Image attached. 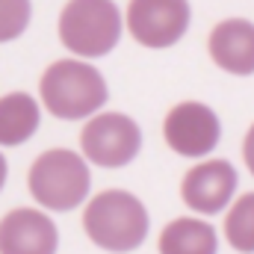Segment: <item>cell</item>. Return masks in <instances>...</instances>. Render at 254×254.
Wrapping results in <instances>:
<instances>
[{
  "label": "cell",
  "instance_id": "1",
  "mask_svg": "<svg viewBox=\"0 0 254 254\" xmlns=\"http://www.w3.org/2000/svg\"><path fill=\"white\" fill-rule=\"evenodd\" d=\"M39 92H42L48 113L57 119H65V122L89 119L110 98L107 80L101 77V71L92 68L89 63H80V60L54 63L45 71Z\"/></svg>",
  "mask_w": 254,
  "mask_h": 254
},
{
  "label": "cell",
  "instance_id": "2",
  "mask_svg": "<svg viewBox=\"0 0 254 254\" xmlns=\"http://www.w3.org/2000/svg\"><path fill=\"white\" fill-rule=\"evenodd\" d=\"M89 240L107 252H133L148 237V210L125 190H107L95 195L83 213Z\"/></svg>",
  "mask_w": 254,
  "mask_h": 254
},
{
  "label": "cell",
  "instance_id": "3",
  "mask_svg": "<svg viewBox=\"0 0 254 254\" xmlns=\"http://www.w3.org/2000/svg\"><path fill=\"white\" fill-rule=\"evenodd\" d=\"M60 39L77 57H107L122 39V12L113 0H68L60 15Z\"/></svg>",
  "mask_w": 254,
  "mask_h": 254
},
{
  "label": "cell",
  "instance_id": "4",
  "mask_svg": "<svg viewBox=\"0 0 254 254\" xmlns=\"http://www.w3.org/2000/svg\"><path fill=\"white\" fill-rule=\"evenodd\" d=\"M27 184H30L33 198L45 210L68 213V210L80 207L83 198L89 195L92 175H89V166L83 163L80 154L54 148V151H45L33 163Z\"/></svg>",
  "mask_w": 254,
  "mask_h": 254
},
{
  "label": "cell",
  "instance_id": "5",
  "mask_svg": "<svg viewBox=\"0 0 254 254\" xmlns=\"http://www.w3.org/2000/svg\"><path fill=\"white\" fill-rule=\"evenodd\" d=\"M80 148H83L86 160H92L95 166L122 169V166L136 160V154L142 148V133L130 116L104 113V116H95L83 127Z\"/></svg>",
  "mask_w": 254,
  "mask_h": 254
},
{
  "label": "cell",
  "instance_id": "6",
  "mask_svg": "<svg viewBox=\"0 0 254 254\" xmlns=\"http://www.w3.org/2000/svg\"><path fill=\"white\" fill-rule=\"evenodd\" d=\"M130 36L145 48H172L190 30L187 0H130L127 6Z\"/></svg>",
  "mask_w": 254,
  "mask_h": 254
},
{
  "label": "cell",
  "instance_id": "7",
  "mask_svg": "<svg viewBox=\"0 0 254 254\" xmlns=\"http://www.w3.org/2000/svg\"><path fill=\"white\" fill-rule=\"evenodd\" d=\"M163 136L169 148L181 157H207L222 139V125L207 104L187 101L166 116Z\"/></svg>",
  "mask_w": 254,
  "mask_h": 254
},
{
  "label": "cell",
  "instance_id": "8",
  "mask_svg": "<svg viewBox=\"0 0 254 254\" xmlns=\"http://www.w3.org/2000/svg\"><path fill=\"white\" fill-rule=\"evenodd\" d=\"M237 192V169L228 160H210L192 166L181 184V198L201 216L222 213Z\"/></svg>",
  "mask_w": 254,
  "mask_h": 254
},
{
  "label": "cell",
  "instance_id": "9",
  "mask_svg": "<svg viewBox=\"0 0 254 254\" xmlns=\"http://www.w3.org/2000/svg\"><path fill=\"white\" fill-rule=\"evenodd\" d=\"M57 225L39 210H12L0 219V252L3 254H51L57 252Z\"/></svg>",
  "mask_w": 254,
  "mask_h": 254
},
{
  "label": "cell",
  "instance_id": "10",
  "mask_svg": "<svg viewBox=\"0 0 254 254\" xmlns=\"http://www.w3.org/2000/svg\"><path fill=\"white\" fill-rule=\"evenodd\" d=\"M210 57L228 74L249 77L254 74V24L243 18L219 21L210 33Z\"/></svg>",
  "mask_w": 254,
  "mask_h": 254
},
{
  "label": "cell",
  "instance_id": "11",
  "mask_svg": "<svg viewBox=\"0 0 254 254\" xmlns=\"http://www.w3.org/2000/svg\"><path fill=\"white\" fill-rule=\"evenodd\" d=\"M39 104L27 92L0 98V145H21L39 130Z\"/></svg>",
  "mask_w": 254,
  "mask_h": 254
},
{
  "label": "cell",
  "instance_id": "12",
  "mask_svg": "<svg viewBox=\"0 0 254 254\" xmlns=\"http://www.w3.org/2000/svg\"><path fill=\"white\" fill-rule=\"evenodd\" d=\"M216 249V231L201 219H175L160 234V252L166 254H213Z\"/></svg>",
  "mask_w": 254,
  "mask_h": 254
},
{
  "label": "cell",
  "instance_id": "13",
  "mask_svg": "<svg viewBox=\"0 0 254 254\" xmlns=\"http://www.w3.org/2000/svg\"><path fill=\"white\" fill-rule=\"evenodd\" d=\"M225 237L237 252H254V192L243 195L228 210Z\"/></svg>",
  "mask_w": 254,
  "mask_h": 254
},
{
  "label": "cell",
  "instance_id": "14",
  "mask_svg": "<svg viewBox=\"0 0 254 254\" xmlns=\"http://www.w3.org/2000/svg\"><path fill=\"white\" fill-rule=\"evenodd\" d=\"M30 24V0H0V45L18 39Z\"/></svg>",
  "mask_w": 254,
  "mask_h": 254
},
{
  "label": "cell",
  "instance_id": "15",
  "mask_svg": "<svg viewBox=\"0 0 254 254\" xmlns=\"http://www.w3.org/2000/svg\"><path fill=\"white\" fill-rule=\"evenodd\" d=\"M243 157H246V166H249V172L254 175V125L249 130V136H246V145H243Z\"/></svg>",
  "mask_w": 254,
  "mask_h": 254
},
{
  "label": "cell",
  "instance_id": "16",
  "mask_svg": "<svg viewBox=\"0 0 254 254\" xmlns=\"http://www.w3.org/2000/svg\"><path fill=\"white\" fill-rule=\"evenodd\" d=\"M3 184H6V160L0 154V190H3Z\"/></svg>",
  "mask_w": 254,
  "mask_h": 254
}]
</instances>
